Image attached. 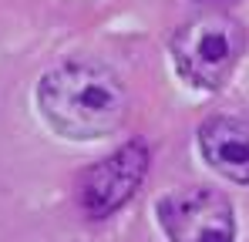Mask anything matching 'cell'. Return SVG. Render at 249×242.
<instances>
[{"label":"cell","instance_id":"4","mask_svg":"<svg viewBox=\"0 0 249 242\" xmlns=\"http://www.w3.org/2000/svg\"><path fill=\"white\" fill-rule=\"evenodd\" d=\"M159 222L168 242H232L236 219L222 192L189 185L159 199Z\"/></svg>","mask_w":249,"mask_h":242},{"label":"cell","instance_id":"3","mask_svg":"<svg viewBox=\"0 0 249 242\" xmlns=\"http://www.w3.org/2000/svg\"><path fill=\"white\" fill-rule=\"evenodd\" d=\"M148 175V148L145 141H124L111 155L88 165L74 178V202L88 219H108L131 202L138 185Z\"/></svg>","mask_w":249,"mask_h":242},{"label":"cell","instance_id":"1","mask_svg":"<svg viewBox=\"0 0 249 242\" xmlns=\"http://www.w3.org/2000/svg\"><path fill=\"white\" fill-rule=\"evenodd\" d=\"M37 108L47 124L74 141L101 138L128 118L124 81L98 61H68L37 84Z\"/></svg>","mask_w":249,"mask_h":242},{"label":"cell","instance_id":"2","mask_svg":"<svg viewBox=\"0 0 249 242\" xmlns=\"http://www.w3.org/2000/svg\"><path fill=\"white\" fill-rule=\"evenodd\" d=\"M243 47H246L243 24L222 10H209L185 20L172 34V61L189 84L215 91L229 81L232 68L243 57Z\"/></svg>","mask_w":249,"mask_h":242},{"label":"cell","instance_id":"5","mask_svg":"<svg viewBox=\"0 0 249 242\" xmlns=\"http://www.w3.org/2000/svg\"><path fill=\"white\" fill-rule=\"evenodd\" d=\"M202 158L229 182L249 185V121L232 115H215L199 128Z\"/></svg>","mask_w":249,"mask_h":242}]
</instances>
